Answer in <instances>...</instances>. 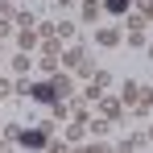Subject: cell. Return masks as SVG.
Segmentation results:
<instances>
[{
    "instance_id": "obj_12",
    "label": "cell",
    "mask_w": 153,
    "mask_h": 153,
    "mask_svg": "<svg viewBox=\"0 0 153 153\" xmlns=\"http://www.w3.org/2000/svg\"><path fill=\"white\" fill-rule=\"evenodd\" d=\"M0 17H4V21H13V17H17V8H13V0H0Z\"/></svg>"
},
{
    "instance_id": "obj_11",
    "label": "cell",
    "mask_w": 153,
    "mask_h": 153,
    "mask_svg": "<svg viewBox=\"0 0 153 153\" xmlns=\"http://www.w3.org/2000/svg\"><path fill=\"white\" fill-rule=\"evenodd\" d=\"M33 42H37V33L33 29H21V50H33Z\"/></svg>"
},
{
    "instance_id": "obj_7",
    "label": "cell",
    "mask_w": 153,
    "mask_h": 153,
    "mask_svg": "<svg viewBox=\"0 0 153 153\" xmlns=\"http://www.w3.org/2000/svg\"><path fill=\"white\" fill-rule=\"evenodd\" d=\"M100 46H120V29H100Z\"/></svg>"
},
{
    "instance_id": "obj_15",
    "label": "cell",
    "mask_w": 153,
    "mask_h": 153,
    "mask_svg": "<svg viewBox=\"0 0 153 153\" xmlns=\"http://www.w3.org/2000/svg\"><path fill=\"white\" fill-rule=\"evenodd\" d=\"M54 33H58V37H75V25H71V21H66V25H54Z\"/></svg>"
},
{
    "instance_id": "obj_14",
    "label": "cell",
    "mask_w": 153,
    "mask_h": 153,
    "mask_svg": "<svg viewBox=\"0 0 153 153\" xmlns=\"http://www.w3.org/2000/svg\"><path fill=\"white\" fill-rule=\"evenodd\" d=\"M79 137H83V120H75V124L66 128V141H79Z\"/></svg>"
},
{
    "instance_id": "obj_8",
    "label": "cell",
    "mask_w": 153,
    "mask_h": 153,
    "mask_svg": "<svg viewBox=\"0 0 153 153\" xmlns=\"http://www.w3.org/2000/svg\"><path fill=\"white\" fill-rule=\"evenodd\" d=\"M83 62H87V50L83 46H75V50L66 54V66H83Z\"/></svg>"
},
{
    "instance_id": "obj_5",
    "label": "cell",
    "mask_w": 153,
    "mask_h": 153,
    "mask_svg": "<svg viewBox=\"0 0 153 153\" xmlns=\"http://www.w3.org/2000/svg\"><path fill=\"white\" fill-rule=\"evenodd\" d=\"M100 112H103V120L112 124V120L120 116V100H108V95H100Z\"/></svg>"
},
{
    "instance_id": "obj_16",
    "label": "cell",
    "mask_w": 153,
    "mask_h": 153,
    "mask_svg": "<svg viewBox=\"0 0 153 153\" xmlns=\"http://www.w3.org/2000/svg\"><path fill=\"white\" fill-rule=\"evenodd\" d=\"M13 91H17V83H8V79H0V100H4V95H13Z\"/></svg>"
},
{
    "instance_id": "obj_4",
    "label": "cell",
    "mask_w": 153,
    "mask_h": 153,
    "mask_svg": "<svg viewBox=\"0 0 153 153\" xmlns=\"http://www.w3.org/2000/svg\"><path fill=\"white\" fill-rule=\"evenodd\" d=\"M50 83H54V95H58V100H71V95H75V83H71L66 75H58V71H54Z\"/></svg>"
},
{
    "instance_id": "obj_1",
    "label": "cell",
    "mask_w": 153,
    "mask_h": 153,
    "mask_svg": "<svg viewBox=\"0 0 153 153\" xmlns=\"http://www.w3.org/2000/svg\"><path fill=\"white\" fill-rule=\"evenodd\" d=\"M17 91H25L29 100H37V103H54L58 95H54V83H17Z\"/></svg>"
},
{
    "instance_id": "obj_3",
    "label": "cell",
    "mask_w": 153,
    "mask_h": 153,
    "mask_svg": "<svg viewBox=\"0 0 153 153\" xmlns=\"http://www.w3.org/2000/svg\"><path fill=\"white\" fill-rule=\"evenodd\" d=\"M120 100H124L128 108H137L141 116L149 112V91H145V87H137V83H128V87H124V95H120Z\"/></svg>"
},
{
    "instance_id": "obj_6",
    "label": "cell",
    "mask_w": 153,
    "mask_h": 153,
    "mask_svg": "<svg viewBox=\"0 0 153 153\" xmlns=\"http://www.w3.org/2000/svg\"><path fill=\"white\" fill-rule=\"evenodd\" d=\"M83 21H100V0H83Z\"/></svg>"
},
{
    "instance_id": "obj_10",
    "label": "cell",
    "mask_w": 153,
    "mask_h": 153,
    "mask_svg": "<svg viewBox=\"0 0 153 153\" xmlns=\"http://www.w3.org/2000/svg\"><path fill=\"white\" fill-rule=\"evenodd\" d=\"M108 13H128V0H103Z\"/></svg>"
},
{
    "instance_id": "obj_2",
    "label": "cell",
    "mask_w": 153,
    "mask_h": 153,
    "mask_svg": "<svg viewBox=\"0 0 153 153\" xmlns=\"http://www.w3.org/2000/svg\"><path fill=\"white\" fill-rule=\"evenodd\" d=\"M17 141H21V145H29V149H42V145H50V124L25 128V132H17Z\"/></svg>"
},
{
    "instance_id": "obj_18",
    "label": "cell",
    "mask_w": 153,
    "mask_h": 153,
    "mask_svg": "<svg viewBox=\"0 0 153 153\" xmlns=\"http://www.w3.org/2000/svg\"><path fill=\"white\" fill-rule=\"evenodd\" d=\"M58 4H75V0H58Z\"/></svg>"
},
{
    "instance_id": "obj_17",
    "label": "cell",
    "mask_w": 153,
    "mask_h": 153,
    "mask_svg": "<svg viewBox=\"0 0 153 153\" xmlns=\"http://www.w3.org/2000/svg\"><path fill=\"white\" fill-rule=\"evenodd\" d=\"M8 33H13V21H0V42H4Z\"/></svg>"
},
{
    "instance_id": "obj_13",
    "label": "cell",
    "mask_w": 153,
    "mask_h": 153,
    "mask_svg": "<svg viewBox=\"0 0 153 153\" xmlns=\"http://www.w3.org/2000/svg\"><path fill=\"white\" fill-rule=\"evenodd\" d=\"M13 66H17V71L25 75V71H29V50H21V54H17V62H13Z\"/></svg>"
},
{
    "instance_id": "obj_9",
    "label": "cell",
    "mask_w": 153,
    "mask_h": 153,
    "mask_svg": "<svg viewBox=\"0 0 153 153\" xmlns=\"http://www.w3.org/2000/svg\"><path fill=\"white\" fill-rule=\"evenodd\" d=\"M13 25H17V29H33V13H17Z\"/></svg>"
}]
</instances>
